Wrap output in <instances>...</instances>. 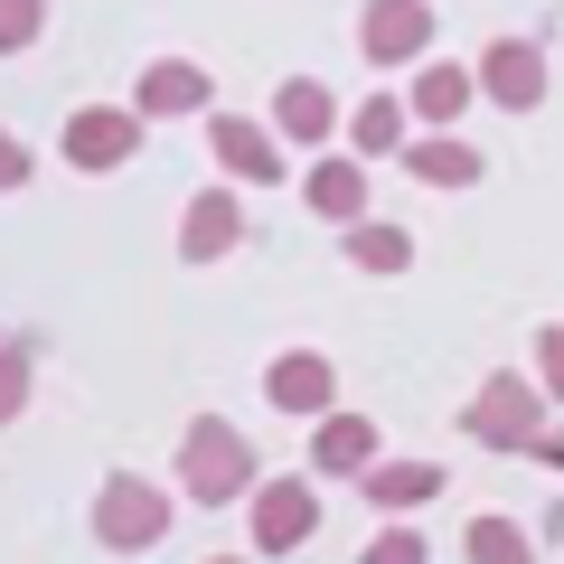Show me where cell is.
<instances>
[{
	"mask_svg": "<svg viewBox=\"0 0 564 564\" xmlns=\"http://www.w3.org/2000/svg\"><path fill=\"white\" fill-rule=\"evenodd\" d=\"M470 95H480V76H470V66L423 57V66H414V85H404V113L443 132V122H462V113H470Z\"/></svg>",
	"mask_w": 564,
	"mask_h": 564,
	"instance_id": "9a60e30c",
	"label": "cell"
},
{
	"mask_svg": "<svg viewBox=\"0 0 564 564\" xmlns=\"http://www.w3.org/2000/svg\"><path fill=\"white\" fill-rule=\"evenodd\" d=\"M207 564H254V555H207Z\"/></svg>",
	"mask_w": 564,
	"mask_h": 564,
	"instance_id": "4316f807",
	"label": "cell"
},
{
	"mask_svg": "<svg viewBox=\"0 0 564 564\" xmlns=\"http://www.w3.org/2000/svg\"><path fill=\"white\" fill-rule=\"evenodd\" d=\"M10 188H29V151H20V132H0V198Z\"/></svg>",
	"mask_w": 564,
	"mask_h": 564,
	"instance_id": "d4e9b609",
	"label": "cell"
},
{
	"mask_svg": "<svg viewBox=\"0 0 564 564\" xmlns=\"http://www.w3.org/2000/svg\"><path fill=\"white\" fill-rule=\"evenodd\" d=\"M395 170H414V180L423 188H480V151H470V141L462 132H423V141H404V161Z\"/></svg>",
	"mask_w": 564,
	"mask_h": 564,
	"instance_id": "2e32d148",
	"label": "cell"
},
{
	"mask_svg": "<svg viewBox=\"0 0 564 564\" xmlns=\"http://www.w3.org/2000/svg\"><path fill=\"white\" fill-rule=\"evenodd\" d=\"M536 386H545V395H564V321L536 329Z\"/></svg>",
	"mask_w": 564,
	"mask_h": 564,
	"instance_id": "cb8c5ba5",
	"label": "cell"
},
{
	"mask_svg": "<svg viewBox=\"0 0 564 564\" xmlns=\"http://www.w3.org/2000/svg\"><path fill=\"white\" fill-rule=\"evenodd\" d=\"M462 433L480 452H536V433H545V386L536 377H480V395L462 404Z\"/></svg>",
	"mask_w": 564,
	"mask_h": 564,
	"instance_id": "7a4b0ae2",
	"label": "cell"
},
{
	"mask_svg": "<svg viewBox=\"0 0 564 564\" xmlns=\"http://www.w3.org/2000/svg\"><path fill=\"white\" fill-rule=\"evenodd\" d=\"M358 489H367V508H386V518H395V508H423V499H443V470H433V462H377Z\"/></svg>",
	"mask_w": 564,
	"mask_h": 564,
	"instance_id": "ac0fdd59",
	"label": "cell"
},
{
	"mask_svg": "<svg viewBox=\"0 0 564 564\" xmlns=\"http://www.w3.org/2000/svg\"><path fill=\"white\" fill-rule=\"evenodd\" d=\"M358 564H433V555H423V536H414V527H377V536L358 545Z\"/></svg>",
	"mask_w": 564,
	"mask_h": 564,
	"instance_id": "7402d4cb",
	"label": "cell"
},
{
	"mask_svg": "<svg viewBox=\"0 0 564 564\" xmlns=\"http://www.w3.org/2000/svg\"><path fill=\"white\" fill-rule=\"evenodd\" d=\"M236 245H245V198H236V188H198L188 217H180V254L188 263H217V254H236Z\"/></svg>",
	"mask_w": 564,
	"mask_h": 564,
	"instance_id": "7c38bea8",
	"label": "cell"
},
{
	"mask_svg": "<svg viewBox=\"0 0 564 564\" xmlns=\"http://www.w3.org/2000/svg\"><path fill=\"white\" fill-rule=\"evenodd\" d=\"M339 254L358 263V273H414V236L386 226V217H358V226L339 236Z\"/></svg>",
	"mask_w": 564,
	"mask_h": 564,
	"instance_id": "d6986e66",
	"label": "cell"
},
{
	"mask_svg": "<svg viewBox=\"0 0 564 564\" xmlns=\"http://www.w3.org/2000/svg\"><path fill=\"white\" fill-rule=\"evenodd\" d=\"M423 47H433V0H367V20H358L367 66H414Z\"/></svg>",
	"mask_w": 564,
	"mask_h": 564,
	"instance_id": "ba28073f",
	"label": "cell"
},
{
	"mask_svg": "<svg viewBox=\"0 0 564 564\" xmlns=\"http://www.w3.org/2000/svg\"><path fill=\"white\" fill-rule=\"evenodd\" d=\"M536 462H545V470H564V433H536Z\"/></svg>",
	"mask_w": 564,
	"mask_h": 564,
	"instance_id": "484cf974",
	"label": "cell"
},
{
	"mask_svg": "<svg viewBox=\"0 0 564 564\" xmlns=\"http://www.w3.org/2000/svg\"><path fill=\"white\" fill-rule=\"evenodd\" d=\"M95 536L113 545V555L161 545V536H170V489H161V480H132V470H113V480L95 489Z\"/></svg>",
	"mask_w": 564,
	"mask_h": 564,
	"instance_id": "277c9868",
	"label": "cell"
},
{
	"mask_svg": "<svg viewBox=\"0 0 564 564\" xmlns=\"http://www.w3.org/2000/svg\"><path fill=\"white\" fill-rule=\"evenodd\" d=\"M404 141H414L404 95H367L358 113H348V161H404Z\"/></svg>",
	"mask_w": 564,
	"mask_h": 564,
	"instance_id": "e0dca14e",
	"label": "cell"
},
{
	"mask_svg": "<svg viewBox=\"0 0 564 564\" xmlns=\"http://www.w3.org/2000/svg\"><path fill=\"white\" fill-rule=\"evenodd\" d=\"M254 480H263V470H254V443H245L226 414H198V423L180 433V489H188L198 508L254 499Z\"/></svg>",
	"mask_w": 564,
	"mask_h": 564,
	"instance_id": "6da1fadb",
	"label": "cell"
},
{
	"mask_svg": "<svg viewBox=\"0 0 564 564\" xmlns=\"http://www.w3.org/2000/svg\"><path fill=\"white\" fill-rule=\"evenodd\" d=\"M245 527H254V555H302L311 527H321V480H311V470L254 480V499H245Z\"/></svg>",
	"mask_w": 564,
	"mask_h": 564,
	"instance_id": "3957f363",
	"label": "cell"
},
{
	"mask_svg": "<svg viewBox=\"0 0 564 564\" xmlns=\"http://www.w3.org/2000/svg\"><path fill=\"white\" fill-rule=\"evenodd\" d=\"M263 395H273V414L321 423L329 395H339V367H329V348H282V358L263 367Z\"/></svg>",
	"mask_w": 564,
	"mask_h": 564,
	"instance_id": "30bf717a",
	"label": "cell"
},
{
	"mask_svg": "<svg viewBox=\"0 0 564 564\" xmlns=\"http://www.w3.org/2000/svg\"><path fill=\"white\" fill-rule=\"evenodd\" d=\"M132 113L141 122H180V113H217V85H207L198 57H151L132 85Z\"/></svg>",
	"mask_w": 564,
	"mask_h": 564,
	"instance_id": "9c48e42d",
	"label": "cell"
},
{
	"mask_svg": "<svg viewBox=\"0 0 564 564\" xmlns=\"http://www.w3.org/2000/svg\"><path fill=\"white\" fill-rule=\"evenodd\" d=\"M132 151H141V113L132 104H85V113H66V161H76L85 180L122 170Z\"/></svg>",
	"mask_w": 564,
	"mask_h": 564,
	"instance_id": "8992f818",
	"label": "cell"
},
{
	"mask_svg": "<svg viewBox=\"0 0 564 564\" xmlns=\"http://www.w3.org/2000/svg\"><path fill=\"white\" fill-rule=\"evenodd\" d=\"M470 76H480V95L499 104V113H536L545 104V47L536 39H489Z\"/></svg>",
	"mask_w": 564,
	"mask_h": 564,
	"instance_id": "52a82bcc",
	"label": "cell"
},
{
	"mask_svg": "<svg viewBox=\"0 0 564 564\" xmlns=\"http://www.w3.org/2000/svg\"><path fill=\"white\" fill-rule=\"evenodd\" d=\"M302 207H311V217H329V226L348 236V226L367 217V161H348V151L311 161V170H302Z\"/></svg>",
	"mask_w": 564,
	"mask_h": 564,
	"instance_id": "4fadbf2b",
	"label": "cell"
},
{
	"mask_svg": "<svg viewBox=\"0 0 564 564\" xmlns=\"http://www.w3.org/2000/svg\"><path fill=\"white\" fill-rule=\"evenodd\" d=\"M20 414H29V358L0 348V423H20Z\"/></svg>",
	"mask_w": 564,
	"mask_h": 564,
	"instance_id": "603a6c76",
	"label": "cell"
},
{
	"mask_svg": "<svg viewBox=\"0 0 564 564\" xmlns=\"http://www.w3.org/2000/svg\"><path fill=\"white\" fill-rule=\"evenodd\" d=\"M207 151H217V170L245 180V188H282V180H292L273 122H254V113H207Z\"/></svg>",
	"mask_w": 564,
	"mask_h": 564,
	"instance_id": "5b68a950",
	"label": "cell"
},
{
	"mask_svg": "<svg viewBox=\"0 0 564 564\" xmlns=\"http://www.w3.org/2000/svg\"><path fill=\"white\" fill-rule=\"evenodd\" d=\"M311 470L321 480H367L377 470V423L367 414H321L311 423Z\"/></svg>",
	"mask_w": 564,
	"mask_h": 564,
	"instance_id": "5bb4252c",
	"label": "cell"
},
{
	"mask_svg": "<svg viewBox=\"0 0 564 564\" xmlns=\"http://www.w3.org/2000/svg\"><path fill=\"white\" fill-rule=\"evenodd\" d=\"M329 132H339V95H329L321 76H282V95H273V141H292V151H329Z\"/></svg>",
	"mask_w": 564,
	"mask_h": 564,
	"instance_id": "8fae6325",
	"label": "cell"
},
{
	"mask_svg": "<svg viewBox=\"0 0 564 564\" xmlns=\"http://www.w3.org/2000/svg\"><path fill=\"white\" fill-rule=\"evenodd\" d=\"M462 555L470 564H536V536H527L518 518H470L462 527Z\"/></svg>",
	"mask_w": 564,
	"mask_h": 564,
	"instance_id": "ffe728a7",
	"label": "cell"
},
{
	"mask_svg": "<svg viewBox=\"0 0 564 564\" xmlns=\"http://www.w3.org/2000/svg\"><path fill=\"white\" fill-rule=\"evenodd\" d=\"M39 29H47V0H0V57L39 47Z\"/></svg>",
	"mask_w": 564,
	"mask_h": 564,
	"instance_id": "44dd1931",
	"label": "cell"
}]
</instances>
